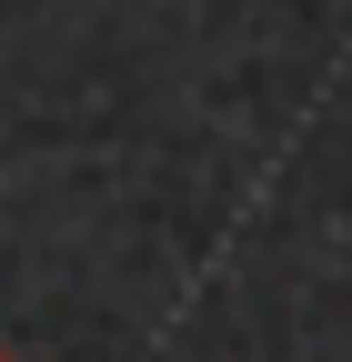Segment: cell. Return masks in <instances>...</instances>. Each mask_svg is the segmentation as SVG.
I'll return each instance as SVG.
<instances>
[{
	"label": "cell",
	"mask_w": 352,
	"mask_h": 362,
	"mask_svg": "<svg viewBox=\"0 0 352 362\" xmlns=\"http://www.w3.org/2000/svg\"><path fill=\"white\" fill-rule=\"evenodd\" d=\"M0 362H11V342H0Z\"/></svg>",
	"instance_id": "1"
}]
</instances>
